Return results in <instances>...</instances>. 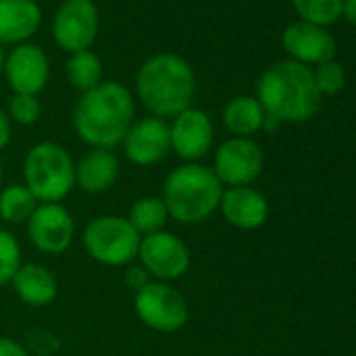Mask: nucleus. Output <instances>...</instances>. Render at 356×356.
Listing matches in <instances>:
<instances>
[{
    "mask_svg": "<svg viewBox=\"0 0 356 356\" xmlns=\"http://www.w3.org/2000/svg\"><path fill=\"white\" fill-rule=\"evenodd\" d=\"M134 122V99L124 84L101 82L84 92L74 109V128L92 149L111 151Z\"/></svg>",
    "mask_w": 356,
    "mask_h": 356,
    "instance_id": "f257e3e1",
    "label": "nucleus"
},
{
    "mask_svg": "<svg viewBox=\"0 0 356 356\" xmlns=\"http://www.w3.org/2000/svg\"><path fill=\"white\" fill-rule=\"evenodd\" d=\"M321 99L312 70L296 61H279L258 80V101L279 122L310 120L318 111Z\"/></svg>",
    "mask_w": 356,
    "mask_h": 356,
    "instance_id": "f03ea898",
    "label": "nucleus"
},
{
    "mask_svg": "<svg viewBox=\"0 0 356 356\" xmlns=\"http://www.w3.org/2000/svg\"><path fill=\"white\" fill-rule=\"evenodd\" d=\"M136 92L140 103L155 118L178 115L189 109L195 95V76L191 65L178 55L159 53L149 57L136 74Z\"/></svg>",
    "mask_w": 356,
    "mask_h": 356,
    "instance_id": "7ed1b4c3",
    "label": "nucleus"
},
{
    "mask_svg": "<svg viewBox=\"0 0 356 356\" xmlns=\"http://www.w3.org/2000/svg\"><path fill=\"white\" fill-rule=\"evenodd\" d=\"M222 185L214 170L202 163H183L174 168L163 183V204L170 218L181 225H200L220 206Z\"/></svg>",
    "mask_w": 356,
    "mask_h": 356,
    "instance_id": "20e7f679",
    "label": "nucleus"
},
{
    "mask_svg": "<svg viewBox=\"0 0 356 356\" xmlns=\"http://www.w3.org/2000/svg\"><path fill=\"white\" fill-rule=\"evenodd\" d=\"M26 187L42 204L63 202L76 185V163L57 143H38L24 161Z\"/></svg>",
    "mask_w": 356,
    "mask_h": 356,
    "instance_id": "39448f33",
    "label": "nucleus"
},
{
    "mask_svg": "<svg viewBox=\"0 0 356 356\" xmlns=\"http://www.w3.org/2000/svg\"><path fill=\"white\" fill-rule=\"evenodd\" d=\"M82 245L99 264L126 266L138 254L140 235L132 229L128 218L107 214L97 216L86 225L82 233Z\"/></svg>",
    "mask_w": 356,
    "mask_h": 356,
    "instance_id": "423d86ee",
    "label": "nucleus"
},
{
    "mask_svg": "<svg viewBox=\"0 0 356 356\" xmlns=\"http://www.w3.org/2000/svg\"><path fill=\"white\" fill-rule=\"evenodd\" d=\"M134 310L147 327L161 333H174L189 321V304L183 293L161 281H151L136 291Z\"/></svg>",
    "mask_w": 356,
    "mask_h": 356,
    "instance_id": "0eeeda50",
    "label": "nucleus"
},
{
    "mask_svg": "<svg viewBox=\"0 0 356 356\" xmlns=\"http://www.w3.org/2000/svg\"><path fill=\"white\" fill-rule=\"evenodd\" d=\"M136 258L140 260V266L161 283L181 279L191 266V254L187 243L168 231L140 237Z\"/></svg>",
    "mask_w": 356,
    "mask_h": 356,
    "instance_id": "6e6552de",
    "label": "nucleus"
},
{
    "mask_svg": "<svg viewBox=\"0 0 356 356\" xmlns=\"http://www.w3.org/2000/svg\"><path fill=\"white\" fill-rule=\"evenodd\" d=\"M264 165L262 149L252 138H229L214 155V174L220 185L250 187Z\"/></svg>",
    "mask_w": 356,
    "mask_h": 356,
    "instance_id": "1a4fd4ad",
    "label": "nucleus"
},
{
    "mask_svg": "<svg viewBox=\"0 0 356 356\" xmlns=\"http://www.w3.org/2000/svg\"><path fill=\"white\" fill-rule=\"evenodd\" d=\"M99 32V13L92 0H65L53 22V38L63 49L74 53L88 51Z\"/></svg>",
    "mask_w": 356,
    "mask_h": 356,
    "instance_id": "9d476101",
    "label": "nucleus"
},
{
    "mask_svg": "<svg viewBox=\"0 0 356 356\" xmlns=\"http://www.w3.org/2000/svg\"><path fill=\"white\" fill-rule=\"evenodd\" d=\"M76 235L72 214L61 204H40L28 220V237L42 254H63Z\"/></svg>",
    "mask_w": 356,
    "mask_h": 356,
    "instance_id": "9b49d317",
    "label": "nucleus"
},
{
    "mask_svg": "<svg viewBox=\"0 0 356 356\" xmlns=\"http://www.w3.org/2000/svg\"><path fill=\"white\" fill-rule=\"evenodd\" d=\"M214 143V126L208 113L200 109L181 111L170 126V149L187 163H197Z\"/></svg>",
    "mask_w": 356,
    "mask_h": 356,
    "instance_id": "f8f14e48",
    "label": "nucleus"
},
{
    "mask_svg": "<svg viewBox=\"0 0 356 356\" xmlns=\"http://www.w3.org/2000/svg\"><path fill=\"white\" fill-rule=\"evenodd\" d=\"M124 153L134 165H155L170 151V126L161 118H143L132 122L124 140Z\"/></svg>",
    "mask_w": 356,
    "mask_h": 356,
    "instance_id": "ddd939ff",
    "label": "nucleus"
},
{
    "mask_svg": "<svg viewBox=\"0 0 356 356\" xmlns=\"http://www.w3.org/2000/svg\"><path fill=\"white\" fill-rule=\"evenodd\" d=\"M5 74L15 95H38L49 82V59L34 44H19L5 59Z\"/></svg>",
    "mask_w": 356,
    "mask_h": 356,
    "instance_id": "4468645a",
    "label": "nucleus"
},
{
    "mask_svg": "<svg viewBox=\"0 0 356 356\" xmlns=\"http://www.w3.org/2000/svg\"><path fill=\"white\" fill-rule=\"evenodd\" d=\"M283 49L293 57L296 63L318 65L333 59L335 38L329 34L327 28L308 22H296L283 32Z\"/></svg>",
    "mask_w": 356,
    "mask_h": 356,
    "instance_id": "2eb2a0df",
    "label": "nucleus"
},
{
    "mask_svg": "<svg viewBox=\"0 0 356 356\" xmlns=\"http://www.w3.org/2000/svg\"><path fill=\"white\" fill-rule=\"evenodd\" d=\"M220 212L225 220L241 231L260 229L268 218L266 197L252 187H229L222 191Z\"/></svg>",
    "mask_w": 356,
    "mask_h": 356,
    "instance_id": "dca6fc26",
    "label": "nucleus"
},
{
    "mask_svg": "<svg viewBox=\"0 0 356 356\" xmlns=\"http://www.w3.org/2000/svg\"><path fill=\"white\" fill-rule=\"evenodd\" d=\"M42 13L34 0H0V44L24 42L36 34Z\"/></svg>",
    "mask_w": 356,
    "mask_h": 356,
    "instance_id": "f3484780",
    "label": "nucleus"
},
{
    "mask_svg": "<svg viewBox=\"0 0 356 356\" xmlns=\"http://www.w3.org/2000/svg\"><path fill=\"white\" fill-rule=\"evenodd\" d=\"M118 174V157L107 149H92L76 163V185L86 193H105L115 185Z\"/></svg>",
    "mask_w": 356,
    "mask_h": 356,
    "instance_id": "a211bd4d",
    "label": "nucleus"
},
{
    "mask_svg": "<svg viewBox=\"0 0 356 356\" xmlns=\"http://www.w3.org/2000/svg\"><path fill=\"white\" fill-rule=\"evenodd\" d=\"M11 285L22 302H26L28 306H36V308L49 306L57 298V289H59L55 275L47 266L36 264V262L22 264Z\"/></svg>",
    "mask_w": 356,
    "mask_h": 356,
    "instance_id": "6ab92c4d",
    "label": "nucleus"
},
{
    "mask_svg": "<svg viewBox=\"0 0 356 356\" xmlns=\"http://www.w3.org/2000/svg\"><path fill=\"white\" fill-rule=\"evenodd\" d=\"M266 111L254 97H237L225 107V126L237 138H248L262 130Z\"/></svg>",
    "mask_w": 356,
    "mask_h": 356,
    "instance_id": "aec40b11",
    "label": "nucleus"
},
{
    "mask_svg": "<svg viewBox=\"0 0 356 356\" xmlns=\"http://www.w3.org/2000/svg\"><path fill=\"white\" fill-rule=\"evenodd\" d=\"M168 218L170 214L161 197H140L132 204L128 212V222L140 237L163 231Z\"/></svg>",
    "mask_w": 356,
    "mask_h": 356,
    "instance_id": "412c9836",
    "label": "nucleus"
},
{
    "mask_svg": "<svg viewBox=\"0 0 356 356\" xmlns=\"http://www.w3.org/2000/svg\"><path fill=\"white\" fill-rule=\"evenodd\" d=\"M36 208L38 202L26 185H9L0 191V218L9 225H28Z\"/></svg>",
    "mask_w": 356,
    "mask_h": 356,
    "instance_id": "4be33fe9",
    "label": "nucleus"
},
{
    "mask_svg": "<svg viewBox=\"0 0 356 356\" xmlns=\"http://www.w3.org/2000/svg\"><path fill=\"white\" fill-rule=\"evenodd\" d=\"M65 74H67V80H70V84L74 88H78L82 92H88L95 86L101 84L103 65H101V59L95 53L80 51V53H74L70 57L67 67H65Z\"/></svg>",
    "mask_w": 356,
    "mask_h": 356,
    "instance_id": "5701e85b",
    "label": "nucleus"
},
{
    "mask_svg": "<svg viewBox=\"0 0 356 356\" xmlns=\"http://www.w3.org/2000/svg\"><path fill=\"white\" fill-rule=\"evenodd\" d=\"M302 22L327 28L341 17L343 0H291Z\"/></svg>",
    "mask_w": 356,
    "mask_h": 356,
    "instance_id": "b1692460",
    "label": "nucleus"
},
{
    "mask_svg": "<svg viewBox=\"0 0 356 356\" xmlns=\"http://www.w3.org/2000/svg\"><path fill=\"white\" fill-rule=\"evenodd\" d=\"M22 266V248L13 233L0 229V285L13 281Z\"/></svg>",
    "mask_w": 356,
    "mask_h": 356,
    "instance_id": "393cba45",
    "label": "nucleus"
},
{
    "mask_svg": "<svg viewBox=\"0 0 356 356\" xmlns=\"http://www.w3.org/2000/svg\"><path fill=\"white\" fill-rule=\"evenodd\" d=\"M312 78H314V84H316L321 97L323 95H337L346 86V72L335 59L318 63L312 72Z\"/></svg>",
    "mask_w": 356,
    "mask_h": 356,
    "instance_id": "a878e982",
    "label": "nucleus"
},
{
    "mask_svg": "<svg viewBox=\"0 0 356 356\" xmlns=\"http://www.w3.org/2000/svg\"><path fill=\"white\" fill-rule=\"evenodd\" d=\"M9 115L22 126H30L40 118V101L34 95H15L9 105Z\"/></svg>",
    "mask_w": 356,
    "mask_h": 356,
    "instance_id": "bb28decb",
    "label": "nucleus"
},
{
    "mask_svg": "<svg viewBox=\"0 0 356 356\" xmlns=\"http://www.w3.org/2000/svg\"><path fill=\"white\" fill-rule=\"evenodd\" d=\"M124 283H126V287H130V289L136 293V291H140L143 287H147V285L151 283V275H149L140 264L128 266V270H126V275H124Z\"/></svg>",
    "mask_w": 356,
    "mask_h": 356,
    "instance_id": "cd10ccee",
    "label": "nucleus"
},
{
    "mask_svg": "<svg viewBox=\"0 0 356 356\" xmlns=\"http://www.w3.org/2000/svg\"><path fill=\"white\" fill-rule=\"evenodd\" d=\"M0 356H30V354L19 341L11 337H0Z\"/></svg>",
    "mask_w": 356,
    "mask_h": 356,
    "instance_id": "c85d7f7f",
    "label": "nucleus"
},
{
    "mask_svg": "<svg viewBox=\"0 0 356 356\" xmlns=\"http://www.w3.org/2000/svg\"><path fill=\"white\" fill-rule=\"evenodd\" d=\"M11 140V120L9 115L0 107V151H3Z\"/></svg>",
    "mask_w": 356,
    "mask_h": 356,
    "instance_id": "c756f323",
    "label": "nucleus"
},
{
    "mask_svg": "<svg viewBox=\"0 0 356 356\" xmlns=\"http://www.w3.org/2000/svg\"><path fill=\"white\" fill-rule=\"evenodd\" d=\"M341 17H346L348 24L356 26V0H343L341 3Z\"/></svg>",
    "mask_w": 356,
    "mask_h": 356,
    "instance_id": "7c9ffc66",
    "label": "nucleus"
},
{
    "mask_svg": "<svg viewBox=\"0 0 356 356\" xmlns=\"http://www.w3.org/2000/svg\"><path fill=\"white\" fill-rule=\"evenodd\" d=\"M5 67V55H3V49H0V72Z\"/></svg>",
    "mask_w": 356,
    "mask_h": 356,
    "instance_id": "2f4dec72",
    "label": "nucleus"
},
{
    "mask_svg": "<svg viewBox=\"0 0 356 356\" xmlns=\"http://www.w3.org/2000/svg\"><path fill=\"white\" fill-rule=\"evenodd\" d=\"M0 183H3V163H0Z\"/></svg>",
    "mask_w": 356,
    "mask_h": 356,
    "instance_id": "473e14b6",
    "label": "nucleus"
}]
</instances>
